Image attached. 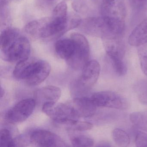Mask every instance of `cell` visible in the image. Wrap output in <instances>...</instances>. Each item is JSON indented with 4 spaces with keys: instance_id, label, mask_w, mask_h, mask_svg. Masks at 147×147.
Returning a JSON list of instances; mask_svg holds the SVG:
<instances>
[{
    "instance_id": "1",
    "label": "cell",
    "mask_w": 147,
    "mask_h": 147,
    "mask_svg": "<svg viewBox=\"0 0 147 147\" xmlns=\"http://www.w3.org/2000/svg\"><path fill=\"white\" fill-rule=\"evenodd\" d=\"M85 33L104 39H115L121 35L125 28L123 20L111 15L87 18L80 26Z\"/></svg>"
},
{
    "instance_id": "2",
    "label": "cell",
    "mask_w": 147,
    "mask_h": 147,
    "mask_svg": "<svg viewBox=\"0 0 147 147\" xmlns=\"http://www.w3.org/2000/svg\"><path fill=\"white\" fill-rule=\"evenodd\" d=\"M51 66L45 61H22L17 63L13 70L15 78L25 80L29 86H34L42 82L50 74Z\"/></svg>"
},
{
    "instance_id": "3",
    "label": "cell",
    "mask_w": 147,
    "mask_h": 147,
    "mask_svg": "<svg viewBox=\"0 0 147 147\" xmlns=\"http://www.w3.org/2000/svg\"><path fill=\"white\" fill-rule=\"evenodd\" d=\"M42 111L56 123L70 125L79 118L70 102L56 105L55 102L43 104Z\"/></svg>"
},
{
    "instance_id": "4",
    "label": "cell",
    "mask_w": 147,
    "mask_h": 147,
    "mask_svg": "<svg viewBox=\"0 0 147 147\" xmlns=\"http://www.w3.org/2000/svg\"><path fill=\"white\" fill-rule=\"evenodd\" d=\"M70 38L74 42L75 48L73 55L66 61L74 69H82L89 59L90 49L88 41L80 33H72Z\"/></svg>"
},
{
    "instance_id": "5",
    "label": "cell",
    "mask_w": 147,
    "mask_h": 147,
    "mask_svg": "<svg viewBox=\"0 0 147 147\" xmlns=\"http://www.w3.org/2000/svg\"><path fill=\"white\" fill-rule=\"evenodd\" d=\"M91 99L95 105L98 107L124 110L129 106L128 102L123 97L114 92H98L92 95Z\"/></svg>"
},
{
    "instance_id": "6",
    "label": "cell",
    "mask_w": 147,
    "mask_h": 147,
    "mask_svg": "<svg viewBox=\"0 0 147 147\" xmlns=\"http://www.w3.org/2000/svg\"><path fill=\"white\" fill-rule=\"evenodd\" d=\"M30 50V44L29 40L25 37L19 36L2 53L7 61L18 63L28 60Z\"/></svg>"
},
{
    "instance_id": "7",
    "label": "cell",
    "mask_w": 147,
    "mask_h": 147,
    "mask_svg": "<svg viewBox=\"0 0 147 147\" xmlns=\"http://www.w3.org/2000/svg\"><path fill=\"white\" fill-rule=\"evenodd\" d=\"M36 105V100L33 99L22 100L7 112L6 119L11 123H22L32 114Z\"/></svg>"
},
{
    "instance_id": "8",
    "label": "cell",
    "mask_w": 147,
    "mask_h": 147,
    "mask_svg": "<svg viewBox=\"0 0 147 147\" xmlns=\"http://www.w3.org/2000/svg\"><path fill=\"white\" fill-rule=\"evenodd\" d=\"M31 141L41 147H65L66 143L58 136L46 130H37L31 134Z\"/></svg>"
},
{
    "instance_id": "9",
    "label": "cell",
    "mask_w": 147,
    "mask_h": 147,
    "mask_svg": "<svg viewBox=\"0 0 147 147\" xmlns=\"http://www.w3.org/2000/svg\"><path fill=\"white\" fill-rule=\"evenodd\" d=\"M100 70V65L97 61H88L82 69L80 79L82 85L87 88L92 87L98 79Z\"/></svg>"
},
{
    "instance_id": "10",
    "label": "cell",
    "mask_w": 147,
    "mask_h": 147,
    "mask_svg": "<svg viewBox=\"0 0 147 147\" xmlns=\"http://www.w3.org/2000/svg\"><path fill=\"white\" fill-rule=\"evenodd\" d=\"M79 118L89 117L93 116L96 112V106L92 99L82 97L74 99L70 102Z\"/></svg>"
},
{
    "instance_id": "11",
    "label": "cell",
    "mask_w": 147,
    "mask_h": 147,
    "mask_svg": "<svg viewBox=\"0 0 147 147\" xmlns=\"http://www.w3.org/2000/svg\"><path fill=\"white\" fill-rule=\"evenodd\" d=\"M131 46L140 47L147 43V18L131 32L128 38Z\"/></svg>"
},
{
    "instance_id": "12",
    "label": "cell",
    "mask_w": 147,
    "mask_h": 147,
    "mask_svg": "<svg viewBox=\"0 0 147 147\" xmlns=\"http://www.w3.org/2000/svg\"><path fill=\"white\" fill-rule=\"evenodd\" d=\"M61 91L59 88L54 86H48L38 90L36 93L37 98L43 102L56 103L61 97Z\"/></svg>"
},
{
    "instance_id": "13",
    "label": "cell",
    "mask_w": 147,
    "mask_h": 147,
    "mask_svg": "<svg viewBox=\"0 0 147 147\" xmlns=\"http://www.w3.org/2000/svg\"><path fill=\"white\" fill-rule=\"evenodd\" d=\"M74 42L70 38L69 39L58 40L55 44V50L57 55L65 61L68 60L74 51Z\"/></svg>"
},
{
    "instance_id": "14",
    "label": "cell",
    "mask_w": 147,
    "mask_h": 147,
    "mask_svg": "<svg viewBox=\"0 0 147 147\" xmlns=\"http://www.w3.org/2000/svg\"><path fill=\"white\" fill-rule=\"evenodd\" d=\"M19 30L15 28H8L2 32L0 37L1 49L6 50L19 37Z\"/></svg>"
},
{
    "instance_id": "15",
    "label": "cell",
    "mask_w": 147,
    "mask_h": 147,
    "mask_svg": "<svg viewBox=\"0 0 147 147\" xmlns=\"http://www.w3.org/2000/svg\"><path fill=\"white\" fill-rule=\"evenodd\" d=\"M112 138L115 143L120 147H126L130 142L129 135L123 130L118 128L113 130Z\"/></svg>"
},
{
    "instance_id": "16",
    "label": "cell",
    "mask_w": 147,
    "mask_h": 147,
    "mask_svg": "<svg viewBox=\"0 0 147 147\" xmlns=\"http://www.w3.org/2000/svg\"><path fill=\"white\" fill-rule=\"evenodd\" d=\"M129 118L136 126L147 130V111L132 113L130 115Z\"/></svg>"
},
{
    "instance_id": "17",
    "label": "cell",
    "mask_w": 147,
    "mask_h": 147,
    "mask_svg": "<svg viewBox=\"0 0 147 147\" xmlns=\"http://www.w3.org/2000/svg\"><path fill=\"white\" fill-rule=\"evenodd\" d=\"M71 141L74 147H92L94 144L92 138L84 135L74 136Z\"/></svg>"
},
{
    "instance_id": "18",
    "label": "cell",
    "mask_w": 147,
    "mask_h": 147,
    "mask_svg": "<svg viewBox=\"0 0 147 147\" xmlns=\"http://www.w3.org/2000/svg\"><path fill=\"white\" fill-rule=\"evenodd\" d=\"M109 58L113 69L117 75L119 76H123L126 74L127 68L123 59L114 57Z\"/></svg>"
},
{
    "instance_id": "19",
    "label": "cell",
    "mask_w": 147,
    "mask_h": 147,
    "mask_svg": "<svg viewBox=\"0 0 147 147\" xmlns=\"http://www.w3.org/2000/svg\"><path fill=\"white\" fill-rule=\"evenodd\" d=\"M0 145L1 147H15V140L13 139L11 132L6 129H2L1 131Z\"/></svg>"
},
{
    "instance_id": "20",
    "label": "cell",
    "mask_w": 147,
    "mask_h": 147,
    "mask_svg": "<svg viewBox=\"0 0 147 147\" xmlns=\"http://www.w3.org/2000/svg\"><path fill=\"white\" fill-rule=\"evenodd\" d=\"M67 6L66 2L62 1L58 3L54 8L52 18L64 19L67 16Z\"/></svg>"
},
{
    "instance_id": "21",
    "label": "cell",
    "mask_w": 147,
    "mask_h": 147,
    "mask_svg": "<svg viewBox=\"0 0 147 147\" xmlns=\"http://www.w3.org/2000/svg\"><path fill=\"white\" fill-rule=\"evenodd\" d=\"M141 68L147 76V43L142 45L138 51Z\"/></svg>"
},
{
    "instance_id": "22",
    "label": "cell",
    "mask_w": 147,
    "mask_h": 147,
    "mask_svg": "<svg viewBox=\"0 0 147 147\" xmlns=\"http://www.w3.org/2000/svg\"><path fill=\"white\" fill-rule=\"evenodd\" d=\"M70 129L73 130L84 131L91 129L93 128V125L89 122L79 121L76 120L70 125Z\"/></svg>"
},
{
    "instance_id": "23",
    "label": "cell",
    "mask_w": 147,
    "mask_h": 147,
    "mask_svg": "<svg viewBox=\"0 0 147 147\" xmlns=\"http://www.w3.org/2000/svg\"><path fill=\"white\" fill-rule=\"evenodd\" d=\"M137 147H147V134L142 131L137 133L135 140Z\"/></svg>"
},
{
    "instance_id": "24",
    "label": "cell",
    "mask_w": 147,
    "mask_h": 147,
    "mask_svg": "<svg viewBox=\"0 0 147 147\" xmlns=\"http://www.w3.org/2000/svg\"><path fill=\"white\" fill-rule=\"evenodd\" d=\"M5 93V90H4V88H2V87H1V90H0V96H1V98H2L4 96Z\"/></svg>"
},
{
    "instance_id": "25",
    "label": "cell",
    "mask_w": 147,
    "mask_h": 147,
    "mask_svg": "<svg viewBox=\"0 0 147 147\" xmlns=\"http://www.w3.org/2000/svg\"><path fill=\"white\" fill-rule=\"evenodd\" d=\"M101 145H99V146H104V147H110L111 146L108 143H107L106 142H103L101 143Z\"/></svg>"
},
{
    "instance_id": "26",
    "label": "cell",
    "mask_w": 147,
    "mask_h": 147,
    "mask_svg": "<svg viewBox=\"0 0 147 147\" xmlns=\"http://www.w3.org/2000/svg\"><path fill=\"white\" fill-rule=\"evenodd\" d=\"M138 2H140V3H144V2H145L147 0H136Z\"/></svg>"
},
{
    "instance_id": "27",
    "label": "cell",
    "mask_w": 147,
    "mask_h": 147,
    "mask_svg": "<svg viewBox=\"0 0 147 147\" xmlns=\"http://www.w3.org/2000/svg\"><path fill=\"white\" fill-rule=\"evenodd\" d=\"M50 1H53V0H49Z\"/></svg>"
}]
</instances>
